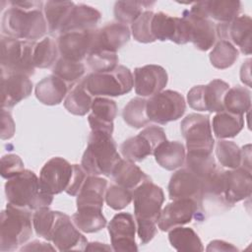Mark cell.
<instances>
[{
	"instance_id": "ac0fdd59",
	"label": "cell",
	"mask_w": 252,
	"mask_h": 252,
	"mask_svg": "<svg viewBox=\"0 0 252 252\" xmlns=\"http://www.w3.org/2000/svg\"><path fill=\"white\" fill-rule=\"evenodd\" d=\"M251 18L247 15L238 16L228 23H221L216 26L217 36L221 40L230 42L246 54H251Z\"/></svg>"
},
{
	"instance_id": "f1b7e54d",
	"label": "cell",
	"mask_w": 252,
	"mask_h": 252,
	"mask_svg": "<svg viewBox=\"0 0 252 252\" xmlns=\"http://www.w3.org/2000/svg\"><path fill=\"white\" fill-rule=\"evenodd\" d=\"M100 18V13L94 7L86 4H75L60 34L67 32L94 30Z\"/></svg>"
},
{
	"instance_id": "4dcf8cb0",
	"label": "cell",
	"mask_w": 252,
	"mask_h": 252,
	"mask_svg": "<svg viewBox=\"0 0 252 252\" xmlns=\"http://www.w3.org/2000/svg\"><path fill=\"white\" fill-rule=\"evenodd\" d=\"M111 176L117 185L131 191L151 179L139 166L128 159H120L114 167Z\"/></svg>"
},
{
	"instance_id": "4fadbf2b",
	"label": "cell",
	"mask_w": 252,
	"mask_h": 252,
	"mask_svg": "<svg viewBox=\"0 0 252 252\" xmlns=\"http://www.w3.org/2000/svg\"><path fill=\"white\" fill-rule=\"evenodd\" d=\"M73 164L60 157H55L47 160L39 173V180L43 190L56 195L66 191L73 176Z\"/></svg>"
},
{
	"instance_id": "6f0895ef",
	"label": "cell",
	"mask_w": 252,
	"mask_h": 252,
	"mask_svg": "<svg viewBox=\"0 0 252 252\" xmlns=\"http://www.w3.org/2000/svg\"><path fill=\"white\" fill-rule=\"evenodd\" d=\"M112 248L107 246L104 243H99V242H92V243H88L85 250H92V251H101V250H111Z\"/></svg>"
},
{
	"instance_id": "d590c367",
	"label": "cell",
	"mask_w": 252,
	"mask_h": 252,
	"mask_svg": "<svg viewBox=\"0 0 252 252\" xmlns=\"http://www.w3.org/2000/svg\"><path fill=\"white\" fill-rule=\"evenodd\" d=\"M168 240L177 251H203L204 247L199 235L190 227L176 226L169 230Z\"/></svg>"
},
{
	"instance_id": "74e56055",
	"label": "cell",
	"mask_w": 252,
	"mask_h": 252,
	"mask_svg": "<svg viewBox=\"0 0 252 252\" xmlns=\"http://www.w3.org/2000/svg\"><path fill=\"white\" fill-rule=\"evenodd\" d=\"M186 167L195 173L203 182L208 180L216 171L217 164L212 154L188 153L185 158Z\"/></svg>"
},
{
	"instance_id": "d6a6232c",
	"label": "cell",
	"mask_w": 252,
	"mask_h": 252,
	"mask_svg": "<svg viewBox=\"0 0 252 252\" xmlns=\"http://www.w3.org/2000/svg\"><path fill=\"white\" fill-rule=\"evenodd\" d=\"M244 127L243 115L230 113L228 111L218 112L213 117V131L217 138H233Z\"/></svg>"
},
{
	"instance_id": "44dd1931",
	"label": "cell",
	"mask_w": 252,
	"mask_h": 252,
	"mask_svg": "<svg viewBox=\"0 0 252 252\" xmlns=\"http://www.w3.org/2000/svg\"><path fill=\"white\" fill-rule=\"evenodd\" d=\"M252 192L251 171L243 167L223 171V200L225 205L235 203L250 197Z\"/></svg>"
},
{
	"instance_id": "ffe728a7",
	"label": "cell",
	"mask_w": 252,
	"mask_h": 252,
	"mask_svg": "<svg viewBox=\"0 0 252 252\" xmlns=\"http://www.w3.org/2000/svg\"><path fill=\"white\" fill-rule=\"evenodd\" d=\"M182 18L188 27L189 42L201 51H207L213 47L218 37L217 28L213 21L193 14L189 10L183 12Z\"/></svg>"
},
{
	"instance_id": "d6986e66",
	"label": "cell",
	"mask_w": 252,
	"mask_h": 252,
	"mask_svg": "<svg viewBox=\"0 0 252 252\" xmlns=\"http://www.w3.org/2000/svg\"><path fill=\"white\" fill-rule=\"evenodd\" d=\"M168 76L165 69L159 65L150 64L134 70V88L142 97L153 96L165 88Z\"/></svg>"
},
{
	"instance_id": "83f0119b",
	"label": "cell",
	"mask_w": 252,
	"mask_h": 252,
	"mask_svg": "<svg viewBox=\"0 0 252 252\" xmlns=\"http://www.w3.org/2000/svg\"><path fill=\"white\" fill-rule=\"evenodd\" d=\"M70 88V85L52 74L37 83L34 93L36 98L41 103L56 105L66 97Z\"/></svg>"
},
{
	"instance_id": "484cf974",
	"label": "cell",
	"mask_w": 252,
	"mask_h": 252,
	"mask_svg": "<svg viewBox=\"0 0 252 252\" xmlns=\"http://www.w3.org/2000/svg\"><path fill=\"white\" fill-rule=\"evenodd\" d=\"M92 113L88 121L92 131L112 134L113 120L117 115V105L114 100L103 96H96L93 100Z\"/></svg>"
},
{
	"instance_id": "52a82bcc",
	"label": "cell",
	"mask_w": 252,
	"mask_h": 252,
	"mask_svg": "<svg viewBox=\"0 0 252 252\" xmlns=\"http://www.w3.org/2000/svg\"><path fill=\"white\" fill-rule=\"evenodd\" d=\"M35 41L1 35V71L26 76L34 74L33 50Z\"/></svg>"
},
{
	"instance_id": "277c9868",
	"label": "cell",
	"mask_w": 252,
	"mask_h": 252,
	"mask_svg": "<svg viewBox=\"0 0 252 252\" xmlns=\"http://www.w3.org/2000/svg\"><path fill=\"white\" fill-rule=\"evenodd\" d=\"M121 158L110 134L92 131L81 165L90 175H111Z\"/></svg>"
},
{
	"instance_id": "cb8c5ba5",
	"label": "cell",
	"mask_w": 252,
	"mask_h": 252,
	"mask_svg": "<svg viewBox=\"0 0 252 252\" xmlns=\"http://www.w3.org/2000/svg\"><path fill=\"white\" fill-rule=\"evenodd\" d=\"M32 90V83L29 76L19 73L2 72L1 93L3 108H11L27 98L31 94Z\"/></svg>"
},
{
	"instance_id": "f35d334b",
	"label": "cell",
	"mask_w": 252,
	"mask_h": 252,
	"mask_svg": "<svg viewBox=\"0 0 252 252\" xmlns=\"http://www.w3.org/2000/svg\"><path fill=\"white\" fill-rule=\"evenodd\" d=\"M59 49L57 41L51 37H44L36 42L33 50V65L35 68L45 69L54 65L58 60Z\"/></svg>"
},
{
	"instance_id": "ee69618b",
	"label": "cell",
	"mask_w": 252,
	"mask_h": 252,
	"mask_svg": "<svg viewBox=\"0 0 252 252\" xmlns=\"http://www.w3.org/2000/svg\"><path fill=\"white\" fill-rule=\"evenodd\" d=\"M52 73L68 85H73L85 74V66L81 62L67 60L60 57L54 64Z\"/></svg>"
},
{
	"instance_id": "4316f807",
	"label": "cell",
	"mask_w": 252,
	"mask_h": 252,
	"mask_svg": "<svg viewBox=\"0 0 252 252\" xmlns=\"http://www.w3.org/2000/svg\"><path fill=\"white\" fill-rule=\"evenodd\" d=\"M106 179L97 175H88L82 189L77 195V209H102L106 192Z\"/></svg>"
},
{
	"instance_id": "f907efd6",
	"label": "cell",
	"mask_w": 252,
	"mask_h": 252,
	"mask_svg": "<svg viewBox=\"0 0 252 252\" xmlns=\"http://www.w3.org/2000/svg\"><path fill=\"white\" fill-rule=\"evenodd\" d=\"M73 169L74 171H73L71 183L65 192L70 196H77L80 190L82 189L89 174L82 167V165H79V164H73Z\"/></svg>"
},
{
	"instance_id": "f546056e",
	"label": "cell",
	"mask_w": 252,
	"mask_h": 252,
	"mask_svg": "<svg viewBox=\"0 0 252 252\" xmlns=\"http://www.w3.org/2000/svg\"><path fill=\"white\" fill-rule=\"evenodd\" d=\"M156 161L166 170L179 168L185 162V148L178 141H163L160 143L154 154Z\"/></svg>"
},
{
	"instance_id": "1f68e13d",
	"label": "cell",
	"mask_w": 252,
	"mask_h": 252,
	"mask_svg": "<svg viewBox=\"0 0 252 252\" xmlns=\"http://www.w3.org/2000/svg\"><path fill=\"white\" fill-rule=\"evenodd\" d=\"M75 4L72 1H47L43 6V14L49 33H60Z\"/></svg>"
},
{
	"instance_id": "5bb4252c",
	"label": "cell",
	"mask_w": 252,
	"mask_h": 252,
	"mask_svg": "<svg viewBox=\"0 0 252 252\" xmlns=\"http://www.w3.org/2000/svg\"><path fill=\"white\" fill-rule=\"evenodd\" d=\"M197 214L201 218L202 209L190 199L172 200L161 211L158 220V226L162 231H169L171 228L186 224L192 220Z\"/></svg>"
},
{
	"instance_id": "7a4b0ae2",
	"label": "cell",
	"mask_w": 252,
	"mask_h": 252,
	"mask_svg": "<svg viewBox=\"0 0 252 252\" xmlns=\"http://www.w3.org/2000/svg\"><path fill=\"white\" fill-rule=\"evenodd\" d=\"M137 233L142 244L150 242L157 233L158 220L164 201L162 189L147 180L132 191Z\"/></svg>"
},
{
	"instance_id": "8992f818",
	"label": "cell",
	"mask_w": 252,
	"mask_h": 252,
	"mask_svg": "<svg viewBox=\"0 0 252 252\" xmlns=\"http://www.w3.org/2000/svg\"><path fill=\"white\" fill-rule=\"evenodd\" d=\"M86 89L95 96H118L129 93L134 87L131 71L123 65L105 72H93L83 79Z\"/></svg>"
},
{
	"instance_id": "2e32d148",
	"label": "cell",
	"mask_w": 252,
	"mask_h": 252,
	"mask_svg": "<svg viewBox=\"0 0 252 252\" xmlns=\"http://www.w3.org/2000/svg\"><path fill=\"white\" fill-rule=\"evenodd\" d=\"M112 249L116 252L138 251L135 241L137 230L134 217L129 213L116 214L107 225Z\"/></svg>"
},
{
	"instance_id": "9f6ffc18",
	"label": "cell",
	"mask_w": 252,
	"mask_h": 252,
	"mask_svg": "<svg viewBox=\"0 0 252 252\" xmlns=\"http://www.w3.org/2000/svg\"><path fill=\"white\" fill-rule=\"evenodd\" d=\"M250 62L251 60L248 59L242 66L240 70V79L241 81L246 84L248 87L251 86L250 81H251V76H250Z\"/></svg>"
},
{
	"instance_id": "5b68a950",
	"label": "cell",
	"mask_w": 252,
	"mask_h": 252,
	"mask_svg": "<svg viewBox=\"0 0 252 252\" xmlns=\"http://www.w3.org/2000/svg\"><path fill=\"white\" fill-rule=\"evenodd\" d=\"M31 211L10 203L1 212L0 250L13 251L26 243L32 233Z\"/></svg>"
},
{
	"instance_id": "b9f144b4",
	"label": "cell",
	"mask_w": 252,
	"mask_h": 252,
	"mask_svg": "<svg viewBox=\"0 0 252 252\" xmlns=\"http://www.w3.org/2000/svg\"><path fill=\"white\" fill-rule=\"evenodd\" d=\"M238 49L226 40L216 43L210 53V61L217 69H226L234 64L238 58Z\"/></svg>"
},
{
	"instance_id": "11a10c76",
	"label": "cell",
	"mask_w": 252,
	"mask_h": 252,
	"mask_svg": "<svg viewBox=\"0 0 252 252\" xmlns=\"http://www.w3.org/2000/svg\"><path fill=\"white\" fill-rule=\"evenodd\" d=\"M251 146L246 145L241 149L242 152V163L241 167L251 171Z\"/></svg>"
},
{
	"instance_id": "8d00e7d4",
	"label": "cell",
	"mask_w": 252,
	"mask_h": 252,
	"mask_svg": "<svg viewBox=\"0 0 252 252\" xmlns=\"http://www.w3.org/2000/svg\"><path fill=\"white\" fill-rule=\"evenodd\" d=\"M223 107L230 113L243 115L251 107V93L247 88L236 86L229 88L223 98Z\"/></svg>"
},
{
	"instance_id": "c3c4849f",
	"label": "cell",
	"mask_w": 252,
	"mask_h": 252,
	"mask_svg": "<svg viewBox=\"0 0 252 252\" xmlns=\"http://www.w3.org/2000/svg\"><path fill=\"white\" fill-rule=\"evenodd\" d=\"M105 202L111 209L115 211L126 208L133 200V193L117 184L110 185L105 192Z\"/></svg>"
},
{
	"instance_id": "ab89813d",
	"label": "cell",
	"mask_w": 252,
	"mask_h": 252,
	"mask_svg": "<svg viewBox=\"0 0 252 252\" xmlns=\"http://www.w3.org/2000/svg\"><path fill=\"white\" fill-rule=\"evenodd\" d=\"M124 121L131 127L142 128L150 123L147 114V99L143 97L132 98L122 111Z\"/></svg>"
},
{
	"instance_id": "7bdbcfd3",
	"label": "cell",
	"mask_w": 252,
	"mask_h": 252,
	"mask_svg": "<svg viewBox=\"0 0 252 252\" xmlns=\"http://www.w3.org/2000/svg\"><path fill=\"white\" fill-rule=\"evenodd\" d=\"M154 4L150 1H117L114 5L115 19L124 25L132 24L145 9Z\"/></svg>"
},
{
	"instance_id": "836d02e7",
	"label": "cell",
	"mask_w": 252,
	"mask_h": 252,
	"mask_svg": "<svg viewBox=\"0 0 252 252\" xmlns=\"http://www.w3.org/2000/svg\"><path fill=\"white\" fill-rule=\"evenodd\" d=\"M72 220L76 227L87 233L101 230L106 225V219L102 214V209L82 208L72 216Z\"/></svg>"
},
{
	"instance_id": "8fae6325",
	"label": "cell",
	"mask_w": 252,
	"mask_h": 252,
	"mask_svg": "<svg viewBox=\"0 0 252 252\" xmlns=\"http://www.w3.org/2000/svg\"><path fill=\"white\" fill-rule=\"evenodd\" d=\"M229 85L222 80L216 79L208 85L193 87L187 94L189 106L197 111L220 112L224 110L223 98Z\"/></svg>"
},
{
	"instance_id": "7c38bea8",
	"label": "cell",
	"mask_w": 252,
	"mask_h": 252,
	"mask_svg": "<svg viewBox=\"0 0 252 252\" xmlns=\"http://www.w3.org/2000/svg\"><path fill=\"white\" fill-rule=\"evenodd\" d=\"M48 241H52L59 251H82L88 244L87 238L76 227L72 219L58 211Z\"/></svg>"
},
{
	"instance_id": "30bf717a",
	"label": "cell",
	"mask_w": 252,
	"mask_h": 252,
	"mask_svg": "<svg viewBox=\"0 0 252 252\" xmlns=\"http://www.w3.org/2000/svg\"><path fill=\"white\" fill-rule=\"evenodd\" d=\"M165 140L164 130L152 125L142 130L137 136L125 140L120 146V152L126 159L139 162L153 155L156 148Z\"/></svg>"
},
{
	"instance_id": "f6af8a7d",
	"label": "cell",
	"mask_w": 252,
	"mask_h": 252,
	"mask_svg": "<svg viewBox=\"0 0 252 252\" xmlns=\"http://www.w3.org/2000/svg\"><path fill=\"white\" fill-rule=\"evenodd\" d=\"M154 12L145 10L132 24L131 31L135 40L142 43H150L156 41L152 33V19Z\"/></svg>"
},
{
	"instance_id": "681fc988",
	"label": "cell",
	"mask_w": 252,
	"mask_h": 252,
	"mask_svg": "<svg viewBox=\"0 0 252 252\" xmlns=\"http://www.w3.org/2000/svg\"><path fill=\"white\" fill-rule=\"evenodd\" d=\"M25 170L24 162L18 155L9 154L1 158V175L5 179H10Z\"/></svg>"
},
{
	"instance_id": "6da1fadb",
	"label": "cell",
	"mask_w": 252,
	"mask_h": 252,
	"mask_svg": "<svg viewBox=\"0 0 252 252\" xmlns=\"http://www.w3.org/2000/svg\"><path fill=\"white\" fill-rule=\"evenodd\" d=\"M10 5L2 18L4 35L34 41L48 32L43 14V2L21 1L10 2Z\"/></svg>"
},
{
	"instance_id": "9c48e42d",
	"label": "cell",
	"mask_w": 252,
	"mask_h": 252,
	"mask_svg": "<svg viewBox=\"0 0 252 252\" xmlns=\"http://www.w3.org/2000/svg\"><path fill=\"white\" fill-rule=\"evenodd\" d=\"M186 109L185 99L178 92L162 91L147 99V114L150 121L166 124L180 118Z\"/></svg>"
},
{
	"instance_id": "e575fe53",
	"label": "cell",
	"mask_w": 252,
	"mask_h": 252,
	"mask_svg": "<svg viewBox=\"0 0 252 252\" xmlns=\"http://www.w3.org/2000/svg\"><path fill=\"white\" fill-rule=\"evenodd\" d=\"M93 100L92 94L88 92L82 80L69 91L64 100V107L74 115L84 116L92 109Z\"/></svg>"
},
{
	"instance_id": "7402d4cb",
	"label": "cell",
	"mask_w": 252,
	"mask_h": 252,
	"mask_svg": "<svg viewBox=\"0 0 252 252\" xmlns=\"http://www.w3.org/2000/svg\"><path fill=\"white\" fill-rule=\"evenodd\" d=\"M93 31H75L59 34L57 45L61 57L81 62L91 51Z\"/></svg>"
},
{
	"instance_id": "bcb514c9",
	"label": "cell",
	"mask_w": 252,
	"mask_h": 252,
	"mask_svg": "<svg viewBox=\"0 0 252 252\" xmlns=\"http://www.w3.org/2000/svg\"><path fill=\"white\" fill-rule=\"evenodd\" d=\"M57 211H52L48 207L35 210L32 215V225L36 234L45 240L49 239L51 229L53 227Z\"/></svg>"
},
{
	"instance_id": "9a60e30c",
	"label": "cell",
	"mask_w": 252,
	"mask_h": 252,
	"mask_svg": "<svg viewBox=\"0 0 252 252\" xmlns=\"http://www.w3.org/2000/svg\"><path fill=\"white\" fill-rule=\"evenodd\" d=\"M168 195L171 200L190 199L195 201L202 209L203 182L187 167L178 169L170 177Z\"/></svg>"
},
{
	"instance_id": "e0dca14e",
	"label": "cell",
	"mask_w": 252,
	"mask_h": 252,
	"mask_svg": "<svg viewBox=\"0 0 252 252\" xmlns=\"http://www.w3.org/2000/svg\"><path fill=\"white\" fill-rule=\"evenodd\" d=\"M152 33L156 40H170L177 44L189 42L188 27L184 19L182 17H172L163 12L154 13Z\"/></svg>"
},
{
	"instance_id": "816d5d0a",
	"label": "cell",
	"mask_w": 252,
	"mask_h": 252,
	"mask_svg": "<svg viewBox=\"0 0 252 252\" xmlns=\"http://www.w3.org/2000/svg\"><path fill=\"white\" fill-rule=\"evenodd\" d=\"M2 126H1V139L8 140L14 136L15 123L9 111L2 109Z\"/></svg>"
},
{
	"instance_id": "f5cc1de1",
	"label": "cell",
	"mask_w": 252,
	"mask_h": 252,
	"mask_svg": "<svg viewBox=\"0 0 252 252\" xmlns=\"http://www.w3.org/2000/svg\"><path fill=\"white\" fill-rule=\"evenodd\" d=\"M238 249L232 244L223 240H213L209 243L207 251H237Z\"/></svg>"
},
{
	"instance_id": "d4e9b609",
	"label": "cell",
	"mask_w": 252,
	"mask_h": 252,
	"mask_svg": "<svg viewBox=\"0 0 252 252\" xmlns=\"http://www.w3.org/2000/svg\"><path fill=\"white\" fill-rule=\"evenodd\" d=\"M241 10V3L239 1L230 0H210L200 1L193 4L189 10L191 13L202 16L204 18L215 20L221 23H228L238 17Z\"/></svg>"
},
{
	"instance_id": "ba28073f",
	"label": "cell",
	"mask_w": 252,
	"mask_h": 252,
	"mask_svg": "<svg viewBox=\"0 0 252 252\" xmlns=\"http://www.w3.org/2000/svg\"><path fill=\"white\" fill-rule=\"evenodd\" d=\"M180 130L186 141L188 153L212 154L215 140L209 115L199 113L187 115L180 123Z\"/></svg>"
},
{
	"instance_id": "db71d44e",
	"label": "cell",
	"mask_w": 252,
	"mask_h": 252,
	"mask_svg": "<svg viewBox=\"0 0 252 252\" xmlns=\"http://www.w3.org/2000/svg\"><path fill=\"white\" fill-rule=\"evenodd\" d=\"M20 250L21 251H46V250L55 251L57 249L55 247H52L49 243L34 240V241L27 244V246L22 247Z\"/></svg>"
},
{
	"instance_id": "7dc6e473",
	"label": "cell",
	"mask_w": 252,
	"mask_h": 252,
	"mask_svg": "<svg viewBox=\"0 0 252 252\" xmlns=\"http://www.w3.org/2000/svg\"><path fill=\"white\" fill-rule=\"evenodd\" d=\"M87 63L94 72H105L117 66L118 56L116 52L106 50L93 51L88 54Z\"/></svg>"
},
{
	"instance_id": "603a6c76",
	"label": "cell",
	"mask_w": 252,
	"mask_h": 252,
	"mask_svg": "<svg viewBox=\"0 0 252 252\" xmlns=\"http://www.w3.org/2000/svg\"><path fill=\"white\" fill-rule=\"evenodd\" d=\"M130 39V30L127 25L117 23L107 24L101 29L93 31L91 51L106 50L116 52Z\"/></svg>"
},
{
	"instance_id": "3957f363",
	"label": "cell",
	"mask_w": 252,
	"mask_h": 252,
	"mask_svg": "<svg viewBox=\"0 0 252 252\" xmlns=\"http://www.w3.org/2000/svg\"><path fill=\"white\" fill-rule=\"evenodd\" d=\"M5 194L8 203L30 211L48 207L53 196L46 193L36 174L25 169L5 183Z\"/></svg>"
},
{
	"instance_id": "60d3db41",
	"label": "cell",
	"mask_w": 252,
	"mask_h": 252,
	"mask_svg": "<svg viewBox=\"0 0 252 252\" xmlns=\"http://www.w3.org/2000/svg\"><path fill=\"white\" fill-rule=\"evenodd\" d=\"M216 156L220 163L229 169L241 167L242 152L241 149L232 141L220 139L216 145Z\"/></svg>"
}]
</instances>
